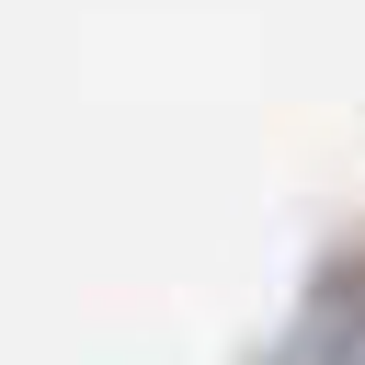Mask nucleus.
Listing matches in <instances>:
<instances>
[{
  "label": "nucleus",
  "mask_w": 365,
  "mask_h": 365,
  "mask_svg": "<svg viewBox=\"0 0 365 365\" xmlns=\"http://www.w3.org/2000/svg\"><path fill=\"white\" fill-rule=\"evenodd\" d=\"M331 365H365V308H342V331H331Z\"/></svg>",
  "instance_id": "nucleus-1"
}]
</instances>
